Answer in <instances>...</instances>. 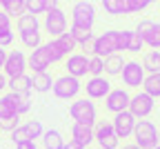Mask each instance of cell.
<instances>
[{"mask_svg": "<svg viewBox=\"0 0 160 149\" xmlns=\"http://www.w3.org/2000/svg\"><path fill=\"white\" fill-rule=\"evenodd\" d=\"M120 31L116 29H109L105 33H100L93 38L91 42V56H98V58H107V56H113V54H120Z\"/></svg>", "mask_w": 160, "mask_h": 149, "instance_id": "1", "label": "cell"}, {"mask_svg": "<svg viewBox=\"0 0 160 149\" xmlns=\"http://www.w3.org/2000/svg\"><path fill=\"white\" fill-rule=\"evenodd\" d=\"M69 116L73 118V122H85L96 127L98 122V109H96V102L89 98H76L69 105Z\"/></svg>", "mask_w": 160, "mask_h": 149, "instance_id": "2", "label": "cell"}, {"mask_svg": "<svg viewBox=\"0 0 160 149\" xmlns=\"http://www.w3.org/2000/svg\"><path fill=\"white\" fill-rule=\"evenodd\" d=\"M133 142L140 147V149H153V147H158L160 145V140H158V127L151 122V120H138V125H136V131H133Z\"/></svg>", "mask_w": 160, "mask_h": 149, "instance_id": "3", "label": "cell"}, {"mask_svg": "<svg viewBox=\"0 0 160 149\" xmlns=\"http://www.w3.org/2000/svg\"><path fill=\"white\" fill-rule=\"evenodd\" d=\"M53 96L60 98V100H76L78 94L82 91V82H80L78 78L65 74V76H58L53 80Z\"/></svg>", "mask_w": 160, "mask_h": 149, "instance_id": "4", "label": "cell"}, {"mask_svg": "<svg viewBox=\"0 0 160 149\" xmlns=\"http://www.w3.org/2000/svg\"><path fill=\"white\" fill-rule=\"evenodd\" d=\"M42 29L51 36V38H58L67 33V16L60 7H49L47 13H45V20H42Z\"/></svg>", "mask_w": 160, "mask_h": 149, "instance_id": "5", "label": "cell"}, {"mask_svg": "<svg viewBox=\"0 0 160 149\" xmlns=\"http://www.w3.org/2000/svg\"><path fill=\"white\" fill-rule=\"evenodd\" d=\"M122 82H125V89H142L147 71L142 67V62L138 60H127L125 67H122Z\"/></svg>", "mask_w": 160, "mask_h": 149, "instance_id": "6", "label": "cell"}, {"mask_svg": "<svg viewBox=\"0 0 160 149\" xmlns=\"http://www.w3.org/2000/svg\"><path fill=\"white\" fill-rule=\"evenodd\" d=\"M93 23H96V7L89 0H78L71 9V25L93 29Z\"/></svg>", "mask_w": 160, "mask_h": 149, "instance_id": "7", "label": "cell"}, {"mask_svg": "<svg viewBox=\"0 0 160 149\" xmlns=\"http://www.w3.org/2000/svg\"><path fill=\"white\" fill-rule=\"evenodd\" d=\"M93 136H96L98 147H102V149H118L120 147V138L113 131L111 120H98L93 127Z\"/></svg>", "mask_w": 160, "mask_h": 149, "instance_id": "8", "label": "cell"}, {"mask_svg": "<svg viewBox=\"0 0 160 149\" xmlns=\"http://www.w3.org/2000/svg\"><path fill=\"white\" fill-rule=\"evenodd\" d=\"M129 102H131L129 89H125V87H113V89L109 91V96L105 98V109L116 116V114L129 111Z\"/></svg>", "mask_w": 160, "mask_h": 149, "instance_id": "9", "label": "cell"}, {"mask_svg": "<svg viewBox=\"0 0 160 149\" xmlns=\"http://www.w3.org/2000/svg\"><path fill=\"white\" fill-rule=\"evenodd\" d=\"M29 69V62H27V56L25 51H20V49H13L7 54V62H5V67H2V74L11 80V78H18V76H25Z\"/></svg>", "mask_w": 160, "mask_h": 149, "instance_id": "10", "label": "cell"}, {"mask_svg": "<svg viewBox=\"0 0 160 149\" xmlns=\"http://www.w3.org/2000/svg\"><path fill=\"white\" fill-rule=\"evenodd\" d=\"M153 107H156V100L149 96V94H145L142 89L140 91H136L133 96H131V102H129V111L138 118V120H145V118H149L151 116V111H153Z\"/></svg>", "mask_w": 160, "mask_h": 149, "instance_id": "11", "label": "cell"}, {"mask_svg": "<svg viewBox=\"0 0 160 149\" xmlns=\"http://www.w3.org/2000/svg\"><path fill=\"white\" fill-rule=\"evenodd\" d=\"M82 89L87 91L89 100H105L113 87L105 76H89V80L82 85Z\"/></svg>", "mask_w": 160, "mask_h": 149, "instance_id": "12", "label": "cell"}, {"mask_svg": "<svg viewBox=\"0 0 160 149\" xmlns=\"http://www.w3.org/2000/svg\"><path fill=\"white\" fill-rule=\"evenodd\" d=\"M113 131L118 138H131L133 131H136V125H138V118L131 114V111H122V114H116L113 120Z\"/></svg>", "mask_w": 160, "mask_h": 149, "instance_id": "13", "label": "cell"}, {"mask_svg": "<svg viewBox=\"0 0 160 149\" xmlns=\"http://www.w3.org/2000/svg\"><path fill=\"white\" fill-rule=\"evenodd\" d=\"M65 69H67L69 76H73V78H78V80H82V78L89 74V56H87V54H80V51L67 56V60H65Z\"/></svg>", "mask_w": 160, "mask_h": 149, "instance_id": "14", "label": "cell"}, {"mask_svg": "<svg viewBox=\"0 0 160 149\" xmlns=\"http://www.w3.org/2000/svg\"><path fill=\"white\" fill-rule=\"evenodd\" d=\"M27 62H29V69H31L33 74L47 71V69L53 65V60H51V56H49V51H47L45 45H40L38 49H33V51L27 56Z\"/></svg>", "mask_w": 160, "mask_h": 149, "instance_id": "15", "label": "cell"}, {"mask_svg": "<svg viewBox=\"0 0 160 149\" xmlns=\"http://www.w3.org/2000/svg\"><path fill=\"white\" fill-rule=\"evenodd\" d=\"M80 149H87L91 142H96V136H93V127L91 125H85V122H73L71 125V138Z\"/></svg>", "mask_w": 160, "mask_h": 149, "instance_id": "16", "label": "cell"}, {"mask_svg": "<svg viewBox=\"0 0 160 149\" xmlns=\"http://www.w3.org/2000/svg\"><path fill=\"white\" fill-rule=\"evenodd\" d=\"M20 98H22V96H18L13 91H7V94L0 96V120L18 116V102H20Z\"/></svg>", "mask_w": 160, "mask_h": 149, "instance_id": "17", "label": "cell"}, {"mask_svg": "<svg viewBox=\"0 0 160 149\" xmlns=\"http://www.w3.org/2000/svg\"><path fill=\"white\" fill-rule=\"evenodd\" d=\"M145 47V40L138 31H120V49L122 51H131V54H138L140 49Z\"/></svg>", "mask_w": 160, "mask_h": 149, "instance_id": "18", "label": "cell"}, {"mask_svg": "<svg viewBox=\"0 0 160 149\" xmlns=\"http://www.w3.org/2000/svg\"><path fill=\"white\" fill-rule=\"evenodd\" d=\"M9 91L18 94V96H22V98H29L31 91H33V80L29 74L25 76H18V78H11L9 80Z\"/></svg>", "mask_w": 160, "mask_h": 149, "instance_id": "19", "label": "cell"}, {"mask_svg": "<svg viewBox=\"0 0 160 149\" xmlns=\"http://www.w3.org/2000/svg\"><path fill=\"white\" fill-rule=\"evenodd\" d=\"M31 80H33V91H38V94H47L53 89V78L49 71H38L31 76Z\"/></svg>", "mask_w": 160, "mask_h": 149, "instance_id": "20", "label": "cell"}, {"mask_svg": "<svg viewBox=\"0 0 160 149\" xmlns=\"http://www.w3.org/2000/svg\"><path fill=\"white\" fill-rule=\"evenodd\" d=\"M40 140H42L45 149H62L65 147V138H62V134L58 129H45V134H42Z\"/></svg>", "mask_w": 160, "mask_h": 149, "instance_id": "21", "label": "cell"}, {"mask_svg": "<svg viewBox=\"0 0 160 149\" xmlns=\"http://www.w3.org/2000/svg\"><path fill=\"white\" fill-rule=\"evenodd\" d=\"M125 62H127V60L120 56V54L107 56V58H105V76H120V74H122Z\"/></svg>", "mask_w": 160, "mask_h": 149, "instance_id": "22", "label": "cell"}, {"mask_svg": "<svg viewBox=\"0 0 160 149\" xmlns=\"http://www.w3.org/2000/svg\"><path fill=\"white\" fill-rule=\"evenodd\" d=\"M69 33L73 36V40L78 42L80 47H87V45H91L93 42V29H87V27H76V25H71L69 27Z\"/></svg>", "mask_w": 160, "mask_h": 149, "instance_id": "23", "label": "cell"}, {"mask_svg": "<svg viewBox=\"0 0 160 149\" xmlns=\"http://www.w3.org/2000/svg\"><path fill=\"white\" fill-rule=\"evenodd\" d=\"M16 25H18V31H40V20H38V16L27 13V11L16 20Z\"/></svg>", "mask_w": 160, "mask_h": 149, "instance_id": "24", "label": "cell"}, {"mask_svg": "<svg viewBox=\"0 0 160 149\" xmlns=\"http://www.w3.org/2000/svg\"><path fill=\"white\" fill-rule=\"evenodd\" d=\"M142 91L149 94L153 100L160 98V71H158V74H147L145 85H142Z\"/></svg>", "mask_w": 160, "mask_h": 149, "instance_id": "25", "label": "cell"}, {"mask_svg": "<svg viewBox=\"0 0 160 149\" xmlns=\"http://www.w3.org/2000/svg\"><path fill=\"white\" fill-rule=\"evenodd\" d=\"M20 42H22V47L33 51L40 45H45L42 42V31H20Z\"/></svg>", "mask_w": 160, "mask_h": 149, "instance_id": "26", "label": "cell"}, {"mask_svg": "<svg viewBox=\"0 0 160 149\" xmlns=\"http://www.w3.org/2000/svg\"><path fill=\"white\" fill-rule=\"evenodd\" d=\"M142 67L147 74H158L160 71V49H151L142 58Z\"/></svg>", "mask_w": 160, "mask_h": 149, "instance_id": "27", "label": "cell"}, {"mask_svg": "<svg viewBox=\"0 0 160 149\" xmlns=\"http://www.w3.org/2000/svg\"><path fill=\"white\" fill-rule=\"evenodd\" d=\"M0 7H2L5 13H9L11 18L18 20L20 16L25 13V0H2V5H0Z\"/></svg>", "mask_w": 160, "mask_h": 149, "instance_id": "28", "label": "cell"}, {"mask_svg": "<svg viewBox=\"0 0 160 149\" xmlns=\"http://www.w3.org/2000/svg\"><path fill=\"white\" fill-rule=\"evenodd\" d=\"M102 7L111 16H125V13H129L127 0H102Z\"/></svg>", "mask_w": 160, "mask_h": 149, "instance_id": "29", "label": "cell"}, {"mask_svg": "<svg viewBox=\"0 0 160 149\" xmlns=\"http://www.w3.org/2000/svg\"><path fill=\"white\" fill-rule=\"evenodd\" d=\"M56 42L60 45V49L65 51V56H71V54H76V49H78V42L73 40V36L67 31V33H62V36H58L56 38Z\"/></svg>", "mask_w": 160, "mask_h": 149, "instance_id": "30", "label": "cell"}, {"mask_svg": "<svg viewBox=\"0 0 160 149\" xmlns=\"http://www.w3.org/2000/svg\"><path fill=\"white\" fill-rule=\"evenodd\" d=\"M47 9H49V0H25V11L27 13L38 16V13H47Z\"/></svg>", "mask_w": 160, "mask_h": 149, "instance_id": "31", "label": "cell"}, {"mask_svg": "<svg viewBox=\"0 0 160 149\" xmlns=\"http://www.w3.org/2000/svg\"><path fill=\"white\" fill-rule=\"evenodd\" d=\"M142 40H145V47H149V49H160V23H153L151 31H149Z\"/></svg>", "mask_w": 160, "mask_h": 149, "instance_id": "32", "label": "cell"}, {"mask_svg": "<svg viewBox=\"0 0 160 149\" xmlns=\"http://www.w3.org/2000/svg\"><path fill=\"white\" fill-rule=\"evenodd\" d=\"M45 47H47V51H49V56H51V60H53V62H62V60H67L65 51L60 49V45L56 42V38H51L49 42H45Z\"/></svg>", "mask_w": 160, "mask_h": 149, "instance_id": "33", "label": "cell"}, {"mask_svg": "<svg viewBox=\"0 0 160 149\" xmlns=\"http://www.w3.org/2000/svg\"><path fill=\"white\" fill-rule=\"evenodd\" d=\"M89 76H105V58L89 56Z\"/></svg>", "mask_w": 160, "mask_h": 149, "instance_id": "34", "label": "cell"}, {"mask_svg": "<svg viewBox=\"0 0 160 149\" xmlns=\"http://www.w3.org/2000/svg\"><path fill=\"white\" fill-rule=\"evenodd\" d=\"M9 136H11V142H13V145H18V142H25V140H31L27 125H20V127H16V129H13Z\"/></svg>", "mask_w": 160, "mask_h": 149, "instance_id": "35", "label": "cell"}, {"mask_svg": "<svg viewBox=\"0 0 160 149\" xmlns=\"http://www.w3.org/2000/svg\"><path fill=\"white\" fill-rule=\"evenodd\" d=\"M153 3L156 0H127V9H129V13H140L147 7H151Z\"/></svg>", "mask_w": 160, "mask_h": 149, "instance_id": "36", "label": "cell"}, {"mask_svg": "<svg viewBox=\"0 0 160 149\" xmlns=\"http://www.w3.org/2000/svg\"><path fill=\"white\" fill-rule=\"evenodd\" d=\"M25 125H27V129H29L31 140H36V138H42V134H45V127H42V122H40V120H29V122H25Z\"/></svg>", "mask_w": 160, "mask_h": 149, "instance_id": "37", "label": "cell"}, {"mask_svg": "<svg viewBox=\"0 0 160 149\" xmlns=\"http://www.w3.org/2000/svg\"><path fill=\"white\" fill-rule=\"evenodd\" d=\"M16 127H20V116H13V118H2L0 120V131H7L11 134Z\"/></svg>", "mask_w": 160, "mask_h": 149, "instance_id": "38", "label": "cell"}, {"mask_svg": "<svg viewBox=\"0 0 160 149\" xmlns=\"http://www.w3.org/2000/svg\"><path fill=\"white\" fill-rule=\"evenodd\" d=\"M151 27H153V20H140V23H138V27H136V31L145 38V36L151 31Z\"/></svg>", "mask_w": 160, "mask_h": 149, "instance_id": "39", "label": "cell"}, {"mask_svg": "<svg viewBox=\"0 0 160 149\" xmlns=\"http://www.w3.org/2000/svg\"><path fill=\"white\" fill-rule=\"evenodd\" d=\"M2 31H11V16L0 11V33Z\"/></svg>", "mask_w": 160, "mask_h": 149, "instance_id": "40", "label": "cell"}, {"mask_svg": "<svg viewBox=\"0 0 160 149\" xmlns=\"http://www.w3.org/2000/svg\"><path fill=\"white\" fill-rule=\"evenodd\" d=\"M29 109H31V100L29 98H20V102H18V116L29 114Z\"/></svg>", "mask_w": 160, "mask_h": 149, "instance_id": "41", "label": "cell"}, {"mask_svg": "<svg viewBox=\"0 0 160 149\" xmlns=\"http://www.w3.org/2000/svg\"><path fill=\"white\" fill-rule=\"evenodd\" d=\"M11 42H13V31H2V33H0V47L7 49Z\"/></svg>", "mask_w": 160, "mask_h": 149, "instance_id": "42", "label": "cell"}, {"mask_svg": "<svg viewBox=\"0 0 160 149\" xmlns=\"http://www.w3.org/2000/svg\"><path fill=\"white\" fill-rule=\"evenodd\" d=\"M16 149H38V145H36V140H25V142H18Z\"/></svg>", "mask_w": 160, "mask_h": 149, "instance_id": "43", "label": "cell"}, {"mask_svg": "<svg viewBox=\"0 0 160 149\" xmlns=\"http://www.w3.org/2000/svg\"><path fill=\"white\" fill-rule=\"evenodd\" d=\"M5 89H9V78H7L2 71H0V94H2Z\"/></svg>", "mask_w": 160, "mask_h": 149, "instance_id": "44", "label": "cell"}, {"mask_svg": "<svg viewBox=\"0 0 160 149\" xmlns=\"http://www.w3.org/2000/svg\"><path fill=\"white\" fill-rule=\"evenodd\" d=\"M7 49L5 47H0V71H2V67H5V62H7Z\"/></svg>", "mask_w": 160, "mask_h": 149, "instance_id": "45", "label": "cell"}, {"mask_svg": "<svg viewBox=\"0 0 160 149\" xmlns=\"http://www.w3.org/2000/svg\"><path fill=\"white\" fill-rule=\"evenodd\" d=\"M62 149H80V147H78L73 140H69V142H65V147H62Z\"/></svg>", "mask_w": 160, "mask_h": 149, "instance_id": "46", "label": "cell"}, {"mask_svg": "<svg viewBox=\"0 0 160 149\" xmlns=\"http://www.w3.org/2000/svg\"><path fill=\"white\" fill-rule=\"evenodd\" d=\"M120 149H140L136 142H129V145H122V147H120Z\"/></svg>", "mask_w": 160, "mask_h": 149, "instance_id": "47", "label": "cell"}, {"mask_svg": "<svg viewBox=\"0 0 160 149\" xmlns=\"http://www.w3.org/2000/svg\"><path fill=\"white\" fill-rule=\"evenodd\" d=\"M49 7H58V0H49Z\"/></svg>", "mask_w": 160, "mask_h": 149, "instance_id": "48", "label": "cell"}, {"mask_svg": "<svg viewBox=\"0 0 160 149\" xmlns=\"http://www.w3.org/2000/svg\"><path fill=\"white\" fill-rule=\"evenodd\" d=\"M158 140H160V129H158Z\"/></svg>", "mask_w": 160, "mask_h": 149, "instance_id": "49", "label": "cell"}, {"mask_svg": "<svg viewBox=\"0 0 160 149\" xmlns=\"http://www.w3.org/2000/svg\"><path fill=\"white\" fill-rule=\"evenodd\" d=\"M153 149H160V145H158V147H153Z\"/></svg>", "mask_w": 160, "mask_h": 149, "instance_id": "50", "label": "cell"}, {"mask_svg": "<svg viewBox=\"0 0 160 149\" xmlns=\"http://www.w3.org/2000/svg\"><path fill=\"white\" fill-rule=\"evenodd\" d=\"M0 5H2V0H0Z\"/></svg>", "mask_w": 160, "mask_h": 149, "instance_id": "51", "label": "cell"}, {"mask_svg": "<svg viewBox=\"0 0 160 149\" xmlns=\"http://www.w3.org/2000/svg\"><path fill=\"white\" fill-rule=\"evenodd\" d=\"M98 149H102V147H98Z\"/></svg>", "mask_w": 160, "mask_h": 149, "instance_id": "52", "label": "cell"}]
</instances>
